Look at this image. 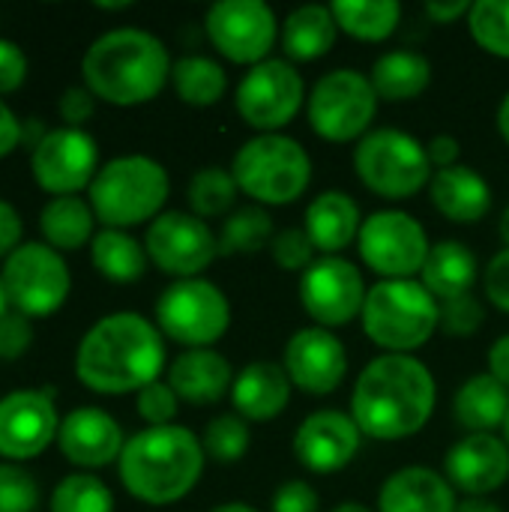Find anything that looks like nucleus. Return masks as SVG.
<instances>
[{
    "mask_svg": "<svg viewBox=\"0 0 509 512\" xmlns=\"http://www.w3.org/2000/svg\"><path fill=\"white\" fill-rule=\"evenodd\" d=\"M438 402L435 375L411 354L375 357L351 393V417L366 438L402 441L417 435Z\"/></svg>",
    "mask_w": 509,
    "mask_h": 512,
    "instance_id": "1",
    "label": "nucleus"
},
{
    "mask_svg": "<svg viewBox=\"0 0 509 512\" xmlns=\"http://www.w3.org/2000/svg\"><path fill=\"white\" fill-rule=\"evenodd\" d=\"M165 342L159 327L135 312H114L96 321L75 354L78 381L102 396L138 393L159 381Z\"/></svg>",
    "mask_w": 509,
    "mask_h": 512,
    "instance_id": "2",
    "label": "nucleus"
},
{
    "mask_svg": "<svg viewBox=\"0 0 509 512\" xmlns=\"http://www.w3.org/2000/svg\"><path fill=\"white\" fill-rule=\"evenodd\" d=\"M171 69L165 42L138 27L102 33L81 60L84 87L111 105H141L156 99L168 84Z\"/></svg>",
    "mask_w": 509,
    "mask_h": 512,
    "instance_id": "3",
    "label": "nucleus"
},
{
    "mask_svg": "<svg viewBox=\"0 0 509 512\" xmlns=\"http://www.w3.org/2000/svg\"><path fill=\"white\" fill-rule=\"evenodd\" d=\"M204 447L186 426H150L132 435L120 453V480L126 492L150 507L183 501L201 480Z\"/></svg>",
    "mask_w": 509,
    "mask_h": 512,
    "instance_id": "4",
    "label": "nucleus"
},
{
    "mask_svg": "<svg viewBox=\"0 0 509 512\" xmlns=\"http://www.w3.org/2000/svg\"><path fill=\"white\" fill-rule=\"evenodd\" d=\"M438 321L441 306L417 279H381L366 294L363 330L387 354H411L423 348Z\"/></svg>",
    "mask_w": 509,
    "mask_h": 512,
    "instance_id": "5",
    "label": "nucleus"
},
{
    "mask_svg": "<svg viewBox=\"0 0 509 512\" xmlns=\"http://www.w3.org/2000/svg\"><path fill=\"white\" fill-rule=\"evenodd\" d=\"M168 171L150 156H117L90 183V207L105 228H132L156 219L168 201Z\"/></svg>",
    "mask_w": 509,
    "mask_h": 512,
    "instance_id": "6",
    "label": "nucleus"
},
{
    "mask_svg": "<svg viewBox=\"0 0 509 512\" xmlns=\"http://www.w3.org/2000/svg\"><path fill=\"white\" fill-rule=\"evenodd\" d=\"M231 174L249 198L267 207L297 201L312 183V159L306 147L282 132L249 138L231 162Z\"/></svg>",
    "mask_w": 509,
    "mask_h": 512,
    "instance_id": "7",
    "label": "nucleus"
},
{
    "mask_svg": "<svg viewBox=\"0 0 509 512\" xmlns=\"http://www.w3.org/2000/svg\"><path fill=\"white\" fill-rule=\"evenodd\" d=\"M354 171L366 189L381 198L405 201L432 183L426 144L402 129H375L354 147Z\"/></svg>",
    "mask_w": 509,
    "mask_h": 512,
    "instance_id": "8",
    "label": "nucleus"
},
{
    "mask_svg": "<svg viewBox=\"0 0 509 512\" xmlns=\"http://www.w3.org/2000/svg\"><path fill=\"white\" fill-rule=\"evenodd\" d=\"M159 333L177 345L210 348L231 327V303L219 285L207 279H177L156 300Z\"/></svg>",
    "mask_w": 509,
    "mask_h": 512,
    "instance_id": "9",
    "label": "nucleus"
},
{
    "mask_svg": "<svg viewBox=\"0 0 509 512\" xmlns=\"http://www.w3.org/2000/svg\"><path fill=\"white\" fill-rule=\"evenodd\" d=\"M309 126L324 141H357L378 114L372 78L357 69H333L321 75L306 102Z\"/></svg>",
    "mask_w": 509,
    "mask_h": 512,
    "instance_id": "10",
    "label": "nucleus"
},
{
    "mask_svg": "<svg viewBox=\"0 0 509 512\" xmlns=\"http://www.w3.org/2000/svg\"><path fill=\"white\" fill-rule=\"evenodd\" d=\"M9 306L24 318H48L69 297V267L48 243H21L3 264Z\"/></svg>",
    "mask_w": 509,
    "mask_h": 512,
    "instance_id": "11",
    "label": "nucleus"
},
{
    "mask_svg": "<svg viewBox=\"0 0 509 512\" xmlns=\"http://www.w3.org/2000/svg\"><path fill=\"white\" fill-rule=\"evenodd\" d=\"M360 258L384 279H414L432 252L426 228L405 210H378L363 219Z\"/></svg>",
    "mask_w": 509,
    "mask_h": 512,
    "instance_id": "12",
    "label": "nucleus"
},
{
    "mask_svg": "<svg viewBox=\"0 0 509 512\" xmlns=\"http://www.w3.org/2000/svg\"><path fill=\"white\" fill-rule=\"evenodd\" d=\"M303 99H306V84L294 69V63L267 57L264 63L252 66L243 75V81L237 84L234 105L240 117L264 135L288 126L303 108Z\"/></svg>",
    "mask_w": 509,
    "mask_h": 512,
    "instance_id": "13",
    "label": "nucleus"
},
{
    "mask_svg": "<svg viewBox=\"0 0 509 512\" xmlns=\"http://www.w3.org/2000/svg\"><path fill=\"white\" fill-rule=\"evenodd\" d=\"M147 258L168 276L198 279L219 255V237L195 213L168 210L159 213L144 237Z\"/></svg>",
    "mask_w": 509,
    "mask_h": 512,
    "instance_id": "14",
    "label": "nucleus"
},
{
    "mask_svg": "<svg viewBox=\"0 0 509 512\" xmlns=\"http://www.w3.org/2000/svg\"><path fill=\"white\" fill-rule=\"evenodd\" d=\"M204 27L222 57L246 66L264 63L279 36L276 12L264 0H219L207 9Z\"/></svg>",
    "mask_w": 509,
    "mask_h": 512,
    "instance_id": "15",
    "label": "nucleus"
},
{
    "mask_svg": "<svg viewBox=\"0 0 509 512\" xmlns=\"http://www.w3.org/2000/svg\"><path fill=\"white\" fill-rule=\"evenodd\" d=\"M366 294L369 288L357 264L339 255L318 258L300 279V303L306 315L315 321V327L324 330L345 327L357 315H363Z\"/></svg>",
    "mask_w": 509,
    "mask_h": 512,
    "instance_id": "16",
    "label": "nucleus"
},
{
    "mask_svg": "<svg viewBox=\"0 0 509 512\" xmlns=\"http://www.w3.org/2000/svg\"><path fill=\"white\" fill-rule=\"evenodd\" d=\"M99 150L96 141L84 129L60 126L48 129V135L30 150L33 180L51 192L54 198H66L81 192L99 174Z\"/></svg>",
    "mask_w": 509,
    "mask_h": 512,
    "instance_id": "17",
    "label": "nucleus"
},
{
    "mask_svg": "<svg viewBox=\"0 0 509 512\" xmlns=\"http://www.w3.org/2000/svg\"><path fill=\"white\" fill-rule=\"evenodd\" d=\"M282 366L297 390L309 396H330L348 375V351L339 336L312 324L288 339Z\"/></svg>",
    "mask_w": 509,
    "mask_h": 512,
    "instance_id": "18",
    "label": "nucleus"
},
{
    "mask_svg": "<svg viewBox=\"0 0 509 512\" xmlns=\"http://www.w3.org/2000/svg\"><path fill=\"white\" fill-rule=\"evenodd\" d=\"M60 432L51 393L18 390L0 399V456L24 462L39 456Z\"/></svg>",
    "mask_w": 509,
    "mask_h": 512,
    "instance_id": "19",
    "label": "nucleus"
},
{
    "mask_svg": "<svg viewBox=\"0 0 509 512\" xmlns=\"http://www.w3.org/2000/svg\"><path fill=\"white\" fill-rule=\"evenodd\" d=\"M360 444L363 432L351 414L315 411L300 423L294 435V456L312 474H336L354 462Z\"/></svg>",
    "mask_w": 509,
    "mask_h": 512,
    "instance_id": "20",
    "label": "nucleus"
},
{
    "mask_svg": "<svg viewBox=\"0 0 509 512\" xmlns=\"http://www.w3.org/2000/svg\"><path fill=\"white\" fill-rule=\"evenodd\" d=\"M447 480L453 489L486 498L509 480V447L504 438L489 432H474L456 441L447 453Z\"/></svg>",
    "mask_w": 509,
    "mask_h": 512,
    "instance_id": "21",
    "label": "nucleus"
},
{
    "mask_svg": "<svg viewBox=\"0 0 509 512\" xmlns=\"http://www.w3.org/2000/svg\"><path fill=\"white\" fill-rule=\"evenodd\" d=\"M60 453L78 468H105L120 462L126 447L120 423L99 408H75L63 417L57 432Z\"/></svg>",
    "mask_w": 509,
    "mask_h": 512,
    "instance_id": "22",
    "label": "nucleus"
},
{
    "mask_svg": "<svg viewBox=\"0 0 509 512\" xmlns=\"http://www.w3.org/2000/svg\"><path fill=\"white\" fill-rule=\"evenodd\" d=\"M456 507L450 480L423 465L390 474L378 492V512H456Z\"/></svg>",
    "mask_w": 509,
    "mask_h": 512,
    "instance_id": "23",
    "label": "nucleus"
},
{
    "mask_svg": "<svg viewBox=\"0 0 509 512\" xmlns=\"http://www.w3.org/2000/svg\"><path fill=\"white\" fill-rule=\"evenodd\" d=\"M291 387L294 384L285 366L270 363V360H255L246 369H240V375H234L231 402L243 420L267 423V420H276L288 408Z\"/></svg>",
    "mask_w": 509,
    "mask_h": 512,
    "instance_id": "24",
    "label": "nucleus"
},
{
    "mask_svg": "<svg viewBox=\"0 0 509 512\" xmlns=\"http://www.w3.org/2000/svg\"><path fill=\"white\" fill-rule=\"evenodd\" d=\"M168 384L177 393V399L189 405H216L234 387V372L219 351L192 348L171 363Z\"/></svg>",
    "mask_w": 509,
    "mask_h": 512,
    "instance_id": "25",
    "label": "nucleus"
},
{
    "mask_svg": "<svg viewBox=\"0 0 509 512\" xmlns=\"http://www.w3.org/2000/svg\"><path fill=\"white\" fill-rule=\"evenodd\" d=\"M429 195L441 216H447L450 222H462V225L480 222L492 210L489 183L468 165L435 171L429 183Z\"/></svg>",
    "mask_w": 509,
    "mask_h": 512,
    "instance_id": "26",
    "label": "nucleus"
},
{
    "mask_svg": "<svg viewBox=\"0 0 509 512\" xmlns=\"http://www.w3.org/2000/svg\"><path fill=\"white\" fill-rule=\"evenodd\" d=\"M363 216L357 201L348 192L330 189L321 192L309 207H306V225L303 231L309 234L312 246L321 249L324 255H336L345 246H351L360 237Z\"/></svg>",
    "mask_w": 509,
    "mask_h": 512,
    "instance_id": "27",
    "label": "nucleus"
},
{
    "mask_svg": "<svg viewBox=\"0 0 509 512\" xmlns=\"http://www.w3.org/2000/svg\"><path fill=\"white\" fill-rule=\"evenodd\" d=\"M420 276H423L426 291L441 303L462 297V294H471V288L480 276L477 255L459 240H441L432 246Z\"/></svg>",
    "mask_w": 509,
    "mask_h": 512,
    "instance_id": "28",
    "label": "nucleus"
},
{
    "mask_svg": "<svg viewBox=\"0 0 509 512\" xmlns=\"http://www.w3.org/2000/svg\"><path fill=\"white\" fill-rule=\"evenodd\" d=\"M336 33H339V24H336L333 9L321 3H306V6H297L285 18L282 48L291 60L309 63V60L324 57L333 48Z\"/></svg>",
    "mask_w": 509,
    "mask_h": 512,
    "instance_id": "29",
    "label": "nucleus"
},
{
    "mask_svg": "<svg viewBox=\"0 0 509 512\" xmlns=\"http://www.w3.org/2000/svg\"><path fill=\"white\" fill-rule=\"evenodd\" d=\"M456 420L474 435V432H495L504 429L509 414V390L498 384L489 372L474 375L462 384V390L453 399Z\"/></svg>",
    "mask_w": 509,
    "mask_h": 512,
    "instance_id": "30",
    "label": "nucleus"
},
{
    "mask_svg": "<svg viewBox=\"0 0 509 512\" xmlns=\"http://www.w3.org/2000/svg\"><path fill=\"white\" fill-rule=\"evenodd\" d=\"M369 78L378 99L408 102L423 96L432 84V63L417 51H387L375 60Z\"/></svg>",
    "mask_w": 509,
    "mask_h": 512,
    "instance_id": "31",
    "label": "nucleus"
},
{
    "mask_svg": "<svg viewBox=\"0 0 509 512\" xmlns=\"http://www.w3.org/2000/svg\"><path fill=\"white\" fill-rule=\"evenodd\" d=\"M93 219H96V213L87 201H81L78 195H66V198H54L42 207L39 228L51 249L72 252V249L93 243Z\"/></svg>",
    "mask_w": 509,
    "mask_h": 512,
    "instance_id": "32",
    "label": "nucleus"
},
{
    "mask_svg": "<svg viewBox=\"0 0 509 512\" xmlns=\"http://www.w3.org/2000/svg\"><path fill=\"white\" fill-rule=\"evenodd\" d=\"M93 267L111 282H135L147 270V249L126 231L102 228L90 243Z\"/></svg>",
    "mask_w": 509,
    "mask_h": 512,
    "instance_id": "33",
    "label": "nucleus"
},
{
    "mask_svg": "<svg viewBox=\"0 0 509 512\" xmlns=\"http://www.w3.org/2000/svg\"><path fill=\"white\" fill-rule=\"evenodd\" d=\"M330 9L339 30L363 42L387 39L402 21V6L396 0H336Z\"/></svg>",
    "mask_w": 509,
    "mask_h": 512,
    "instance_id": "34",
    "label": "nucleus"
},
{
    "mask_svg": "<svg viewBox=\"0 0 509 512\" xmlns=\"http://www.w3.org/2000/svg\"><path fill=\"white\" fill-rule=\"evenodd\" d=\"M171 84L177 90V96L186 102V105H195V108H207V105H216L225 90H228V75L225 69L213 60V57H204V54H189V57H180L171 69Z\"/></svg>",
    "mask_w": 509,
    "mask_h": 512,
    "instance_id": "35",
    "label": "nucleus"
},
{
    "mask_svg": "<svg viewBox=\"0 0 509 512\" xmlns=\"http://www.w3.org/2000/svg\"><path fill=\"white\" fill-rule=\"evenodd\" d=\"M273 219L264 207L234 210L219 234V255H252L273 243Z\"/></svg>",
    "mask_w": 509,
    "mask_h": 512,
    "instance_id": "36",
    "label": "nucleus"
},
{
    "mask_svg": "<svg viewBox=\"0 0 509 512\" xmlns=\"http://www.w3.org/2000/svg\"><path fill=\"white\" fill-rule=\"evenodd\" d=\"M237 192H240V186L231 171H225L219 165H207L189 180L186 198H189L192 213L207 222L213 216H225L234 207Z\"/></svg>",
    "mask_w": 509,
    "mask_h": 512,
    "instance_id": "37",
    "label": "nucleus"
},
{
    "mask_svg": "<svg viewBox=\"0 0 509 512\" xmlns=\"http://www.w3.org/2000/svg\"><path fill=\"white\" fill-rule=\"evenodd\" d=\"M51 512H114V495L99 477L72 474L57 483Z\"/></svg>",
    "mask_w": 509,
    "mask_h": 512,
    "instance_id": "38",
    "label": "nucleus"
},
{
    "mask_svg": "<svg viewBox=\"0 0 509 512\" xmlns=\"http://www.w3.org/2000/svg\"><path fill=\"white\" fill-rule=\"evenodd\" d=\"M468 27H471L474 42L483 51L509 60V0H477V3H471Z\"/></svg>",
    "mask_w": 509,
    "mask_h": 512,
    "instance_id": "39",
    "label": "nucleus"
},
{
    "mask_svg": "<svg viewBox=\"0 0 509 512\" xmlns=\"http://www.w3.org/2000/svg\"><path fill=\"white\" fill-rule=\"evenodd\" d=\"M249 426L243 417H234V414H219L207 423L204 429V453L213 459V462H222V465H231V462H240L249 450Z\"/></svg>",
    "mask_w": 509,
    "mask_h": 512,
    "instance_id": "40",
    "label": "nucleus"
},
{
    "mask_svg": "<svg viewBox=\"0 0 509 512\" xmlns=\"http://www.w3.org/2000/svg\"><path fill=\"white\" fill-rule=\"evenodd\" d=\"M39 504V486L30 471L18 465H0V512H33Z\"/></svg>",
    "mask_w": 509,
    "mask_h": 512,
    "instance_id": "41",
    "label": "nucleus"
},
{
    "mask_svg": "<svg viewBox=\"0 0 509 512\" xmlns=\"http://www.w3.org/2000/svg\"><path fill=\"white\" fill-rule=\"evenodd\" d=\"M486 321V312L480 306V300L474 294H462V297H453V300H444L441 303V321L438 327L447 333V336H456V339H471Z\"/></svg>",
    "mask_w": 509,
    "mask_h": 512,
    "instance_id": "42",
    "label": "nucleus"
},
{
    "mask_svg": "<svg viewBox=\"0 0 509 512\" xmlns=\"http://www.w3.org/2000/svg\"><path fill=\"white\" fill-rule=\"evenodd\" d=\"M270 252H273V261L282 267V270H309L315 264V246L309 240V234L303 228H285L273 237L270 243Z\"/></svg>",
    "mask_w": 509,
    "mask_h": 512,
    "instance_id": "43",
    "label": "nucleus"
},
{
    "mask_svg": "<svg viewBox=\"0 0 509 512\" xmlns=\"http://www.w3.org/2000/svg\"><path fill=\"white\" fill-rule=\"evenodd\" d=\"M177 405L180 399L168 381H153L138 390V414L150 426H171V420L177 417Z\"/></svg>",
    "mask_w": 509,
    "mask_h": 512,
    "instance_id": "44",
    "label": "nucleus"
},
{
    "mask_svg": "<svg viewBox=\"0 0 509 512\" xmlns=\"http://www.w3.org/2000/svg\"><path fill=\"white\" fill-rule=\"evenodd\" d=\"M30 339H33L30 318H24L21 312H6L0 318V360L6 363L18 360L30 348Z\"/></svg>",
    "mask_w": 509,
    "mask_h": 512,
    "instance_id": "45",
    "label": "nucleus"
},
{
    "mask_svg": "<svg viewBox=\"0 0 509 512\" xmlns=\"http://www.w3.org/2000/svg\"><path fill=\"white\" fill-rule=\"evenodd\" d=\"M483 288H486V297L495 309L507 312L509 315V249H501L489 264H486V273H483Z\"/></svg>",
    "mask_w": 509,
    "mask_h": 512,
    "instance_id": "46",
    "label": "nucleus"
},
{
    "mask_svg": "<svg viewBox=\"0 0 509 512\" xmlns=\"http://www.w3.org/2000/svg\"><path fill=\"white\" fill-rule=\"evenodd\" d=\"M318 492L303 480H288L273 495V512H318Z\"/></svg>",
    "mask_w": 509,
    "mask_h": 512,
    "instance_id": "47",
    "label": "nucleus"
},
{
    "mask_svg": "<svg viewBox=\"0 0 509 512\" xmlns=\"http://www.w3.org/2000/svg\"><path fill=\"white\" fill-rule=\"evenodd\" d=\"M27 78V57L24 51L9 42V39H0V93H12L24 84Z\"/></svg>",
    "mask_w": 509,
    "mask_h": 512,
    "instance_id": "48",
    "label": "nucleus"
},
{
    "mask_svg": "<svg viewBox=\"0 0 509 512\" xmlns=\"http://www.w3.org/2000/svg\"><path fill=\"white\" fill-rule=\"evenodd\" d=\"M93 108H96V96L87 87H69V90H63V96L57 102L60 117L72 129H81V123H87L93 117Z\"/></svg>",
    "mask_w": 509,
    "mask_h": 512,
    "instance_id": "49",
    "label": "nucleus"
},
{
    "mask_svg": "<svg viewBox=\"0 0 509 512\" xmlns=\"http://www.w3.org/2000/svg\"><path fill=\"white\" fill-rule=\"evenodd\" d=\"M426 153H429V162H432V168L444 171V168H453V165H459L462 147H459V141H456L453 135L441 132V135H435V138L426 144Z\"/></svg>",
    "mask_w": 509,
    "mask_h": 512,
    "instance_id": "50",
    "label": "nucleus"
},
{
    "mask_svg": "<svg viewBox=\"0 0 509 512\" xmlns=\"http://www.w3.org/2000/svg\"><path fill=\"white\" fill-rule=\"evenodd\" d=\"M21 231H24V225H21V216H18V210L12 207V204H6V201H0V255H12L21 243Z\"/></svg>",
    "mask_w": 509,
    "mask_h": 512,
    "instance_id": "51",
    "label": "nucleus"
},
{
    "mask_svg": "<svg viewBox=\"0 0 509 512\" xmlns=\"http://www.w3.org/2000/svg\"><path fill=\"white\" fill-rule=\"evenodd\" d=\"M21 144V120L12 114V108L0 99V159L9 156Z\"/></svg>",
    "mask_w": 509,
    "mask_h": 512,
    "instance_id": "52",
    "label": "nucleus"
},
{
    "mask_svg": "<svg viewBox=\"0 0 509 512\" xmlns=\"http://www.w3.org/2000/svg\"><path fill=\"white\" fill-rule=\"evenodd\" d=\"M426 12H429V18H435L438 24H450V21L468 15V12H471V3H468V0H429V3H426Z\"/></svg>",
    "mask_w": 509,
    "mask_h": 512,
    "instance_id": "53",
    "label": "nucleus"
},
{
    "mask_svg": "<svg viewBox=\"0 0 509 512\" xmlns=\"http://www.w3.org/2000/svg\"><path fill=\"white\" fill-rule=\"evenodd\" d=\"M489 375L509 390V336H501L489 348Z\"/></svg>",
    "mask_w": 509,
    "mask_h": 512,
    "instance_id": "54",
    "label": "nucleus"
},
{
    "mask_svg": "<svg viewBox=\"0 0 509 512\" xmlns=\"http://www.w3.org/2000/svg\"><path fill=\"white\" fill-rule=\"evenodd\" d=\"M456 512H504L498 504H492V501H486V498H468V501H462Z\"/></svg>",
    "mask_w": 509,
    "mask_h": 512,
    "instance_id": "55",
    "label": "nucleus"
},
{
    "mask_svg": "<svg viewBox=\"0 0 509 512\" xmlns=\"http://www.w3.org/2000/svg\"><path fill=\"white\" fill-rule=\"evenodd\" d=\"M498 132L504 135V141L509 144V93L501 99V105H498Z\"/></svg>",
    "mask_w": 509,
    "mask_h": 512,
    "instance_id": "56",
    "label": "nucleus"
},
{
    "mask_svg": "<svg viewBox=\"0 0 509 512\" xmlns=\"http://www.w3.org/2000/svg\"><path fill=\"white\" fill-rule=\"evenodd\" d=\"M210 512H258V510H255V507H249V504H243V501H228V504L213 507Z\"/></svg>",
    "mask_w": 509,
    "mask_h": 512,
    "instance_id": "57",
    "label": "nucleus"
},
{
    "mask_svg": "<svg viewBox=\"0 0 509 512\" xmlns=\"http://www.w3.org/2000/svg\"><path fill=\"white\" fill-rule=\"evenodd\" d=\"M498 234L504 240V249H509V207L501 213V222H498Z\"/></svg>",
    "mask_w": 509,
    "mask_h": 512,
    "instance_id": "58",
    "label": "nucleus"
},
{
    "mask_svg": "<svg viewBox=\"0 0 509 512\" xmlns=\"http://www.w3.org/2000/svg\"><path fill=\"white\" fill-rule=\"evenodd\" d=\"M333 512H372L369 507H363V504H357V501H348V504H339Z\"/></svg>",
    "mask_w": 509,
    "mask_h": 512,
    "instance_id": "59",
    "label": "nucleus"
},
{
    "mask_svg": "<svg viewBox=\"0 0 509 512\" xmlns=\"http://www.w3.org/2000/svg\"><path fill=\"white\" fill-rule=\"evenodd\" d=\"M9 312V297H6V288H3V276H0V318Z\"/></svg>",
    "mask_w": 509,
    "mask_h": 512,
    "instance_id": "60",
    "label": "nucleus"
},
{
    "mask_svg": "<svg viewBox=\"0 0 509 512\" xmlns=\"http://www.w3.org/2000/svg\"><path fill=\"white\" fill-rule=\"evenodd\" d=\"M504 441H507V447H509V414H507V420H504Z\"/></svg>",
    "mask_w": 509,
    "mask_h": 512,
    "instance_id": "61",
    "label": "nucleus"
}]
</instances>
